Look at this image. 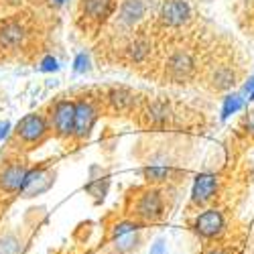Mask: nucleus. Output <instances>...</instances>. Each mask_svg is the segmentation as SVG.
<instances>
[{"label": "nucleus", "mask_w": 254, "mask_h": 254, "mask_svg": "<svg viewBox=\"0 0 254 254\" xmlns=\"http://www.w3.org/2000/svg\"><path fill=\"white\" fill-rule=\"evenodd\" d=\"M171 106L165 100H151L144 104L142 108V118H144V124L149 126H155V128H161L165 126L169 120H171Z\"/></svg>", "instance_id": "nucleus-18"}, {"label": "nucleus", "mask_w": 254, "mask_h": 254, "mask_svg": "<svg viewBox=\"0 0 254 254\" xmlns=\"http://www.w3.org/2000/svg\"><path fill=\"white\" fill-rule=\"evenodd\" d=\"M29 171H31V167L20 159L0 165V193L2 195H20Z\"/></svg>", "instance_id": "nucleus-12"}, {"label": "nucleus", "mask_w": 254, "mask_h": 254, "mask_svg": "<svg viewBox=\"0 0 254 254\" xmlns=\"http://www.w3.org/2000/svg\"><path fill=\"white\" fill-rule=\"evenodd\" d=\"M179 163L169 153H155L142 167V177L149 185L169 187L173 181H179Z\"/></svg>", "instance_id": "nucleus-5"}, {"label": "nucleus", "mask_w": 254, "mask_h": 254, "mask_svg": "<svg viewBox=\"0 0 254 254\" xmlns=\"http://www.w3.org/2000/svg\"><path fill=\"white\" fill-rule=\"evenodd\" d=\"M51 2H53L55 6H63V4H65V2H67V0H51Z\"/></svg>", "instance_id": "nucleus-30"}, {"label": "nucleus", "mask_w": 254, "mask_h": 254, "mask_svg": "<svg viewBox=\"0 0 254 254\" xmlns=\"http://www.w3.org/2000/svg\"><path fill=\"white\" fill-rule=\"evenodd\" d=\"M25 238L14 230L0 232V252L2 254H25Z\"/></svg>", "instance_id": "nucleus-20"}, {"label": "nucleus", "mask_w": 254, "mask_h": 254, "mask_svg": "<svg viewBox=\"0 0 254 254\" xmlns=\"http://www.w3.org/2000/svg\"><path fill=\"white\" fill-rule=\"evenodd\" d=\"M55 183V171L47 165H37L31 167V171L27 175V181L23 185V191H20V197H37L47 193L49 189Z\"/></svg>", "instance_id": "nucleus-14"}, {"label": "nucleus", "mask_w": 254, "mask_h": 254, "mask_svg": "<svg viewBox=\"0 0 254 254\" xmlns=\"http://www.w3.org/2000/svg\"><path fill=\"white\" fill-rule=\"evenodd\" d=\"M41 71H57L59 69V61L53 55H47L43 61H41Z\"/></svg>", "instance_id": "nucleus-25"}, {"label": "nucleus", "mask_w": 254, "mask_h": 254, "mask_svg": "<svg viewBox=\"0 0 254 254\" xmlns=\"http://www.w3.org/2000/svg\"><path fill=\"white\" fill-rule=\"evenodd\" d=\"M0 254H2V252H0Z\"/></svg>", "instance_id": "nucleus-31"}, {"label": "nucleus", "mask_w": 254, "mask_h": 254, "mask_svg": "<svg viewBox=\"0 0 254 254\" xmlns=\"http://www.w3.org/2000/svg\"><path fill=\"white\" fill-rule=\"evenodd\" d=\"M142 244H144V230H136L108 242V248H110V254H136Z\"/></svg>", "instance_id": "nucleus-19"}, {"label": "nucleus", "mask_w": 254, "mask_h": 254, "mask_svg": "<svg viewBox=\"0 0 254 254\" xmlns=\"http://www.w3.org/2000/svg\"><path fill=\"white\" fill-rule=\"evenodd\" d=\"M49 136H51V126H49L47 114H43V112L25 114L12 128L14 142L20 144V149H25V151L39 149Z\"/></svg>", "instance_id": "nucleus-3"}, {"label": "nucleus", "mask_w": 254, "mask_h": 254, "mask_svg": "<svg viewBox=\"0 0 254 254\" xmlns=\"http://www.w3.org/2000/svg\"><path fill=\"white\" fill-rule=\"evenodd\" d=\"M220 185H222V179L216 171H211V169H203V171H199L193 179V185H191L189 205L197 207V209L209 207L220 193Z\"/></svg>", "instance_id": "nucleus-9"}, {"label": "nucleus", "mask_w": 254, "mask_h": 254, "mask_svg": "<svg viewBox=\"0 0 254 254\" xmlns=\"http://www.w3.org/2000/svg\"><path fill=\"white\" fill-rule=\"evenodd\" d=\"M199 69V61H197V53L191 47H175L169 51L167 59H165V79H169V83H185L191 81L195 77Z\"/></svg>", "instance_id": "nucleus-4"}, {"label": "nucleus", "mask_w": 254, "mask_h": 254, "mask_svg": "<svg viewBox=\"0 0 254 254\" xmlns=\"http://www.w3.org/2000/svg\"><path fill=\"white\" fill-rule=\"evenodd\" d=\"M244 132L250 136V138H254V108L252 110H248L246 112V116H244Z\"/></svg>", "instance_id": "nucleus-26"}, {"label": "nucleus", "mask_w": 254, "mask_h": 254, "mask_svg": "<svg viewBox=\"0 0 254 254\" xmlns=\"http://www.w3.org/2000/svg\"><path fill=\"white\" fill-rule=\"evenodd\" d=\"M108 189H110V175H100V177H92L86 183V191L94 197L96 203H102L108 195Z\"/></svg>", "instance_id": "nucleus-22"}, {"label": "nucleus", "mask_w": 254, "mask_h": 254, "mask_svg": "<svg viewBox=\"0 0 254 254\" xmlns=\"http://www.w3.org/2000/svg\"><path fill=\"white\" fill-rule=\"evenodd\" d=\"M189 230H191V234L199 242H203L207 246H214L228 232V218L224 214V209H220L216 205H209V207L199 209L193 216V220L189 222Z\"/></svg>", "instance_id": "nucleus-2"}, {"label": "nucleus", "mask_w": 254, "mask_h": 254, "mask_svg": "<svg viewBox=\"0 0 254 254\" xmlns=\"http://www.w3.org/2000/svg\"><path fill=\"white\" fill-rule=\"evenodd\" d=\"M73 71L75 73H86L90 71V55L88 53H77L75 61H73Z\"/></svg>", "instance_id": "nucleus-24"}, {"label": "nucleus", "mask_w": 254, "mask_h": 254, "mask_svg": "<svg viewBox=\"0 0 254 254\" xmlns=\"http://www.w3.org/2000/svg\"><path fill=\"white\" fill-rule=\"evenodd\" d=\"M238 81V71L232 63H220V65L211 67L207 75V83L214 92H228L236 86Z\"/></svg>", "instance_id": "nucleus-17"}, {"label": "nucleus", "mask_w": 254, "mask_h": 254, "mask_svg": "<svg viewBox=\"0 0 254 254\" xmlns=\"http://www.w3.org/2000/svg\"><path fill=\"white\" fill-rule=\"evenodd\" d=\"M244 92L248 94V100L254 96V75H252V77H248V81L244 83Z\"/></svg>", "instance_id": "nucleus-28"}, {"label": "nucleus", "mask_w": 254, "mask_h": 254, "mask_svg": "<svg viewBox=\"0 0 254 254\" xmlns=\"http://www.w3.org/2000/svg\"><path fill=\"white\" fill-rule=\"evenodd\" d=\"M149 14V0H120L114 14V27L120 33H132Z\"/></svg>", "instance_id": "nucleus-10"}, {"label": "nucleus", "mask_w": 254, "mask_h": 254, "mask_svg": "<svg viewBox=\"0 0 254 254\" xmlns=\"http://www.w3.org/2000/svg\"><path fill=\"white\" fill-rule=\"evenodd\" d=\"M153 53V39L144 33H134L126 39L122 45V57L124 61L132 63V65H142V63L151 57Z\"/></svg>", "instance_id": "nucleus-15"}, {"label": "nucleus", "mask_w": 254, "mask_h": 254, "mask_svg": "<svg viewBox=\"0 0 254 254\" xmlns=\"http://www.w3.org/2000/svg\"><path fill=\"white\" fill-rule=\"evenodd\" d=\"M104 104H106V108L114 114H128L136 108L138 94L130 88L114 86V88H108V92L104 94Z\"/></svg>", "instance_id": "nucleus-16"}, {"label": "nucleus", "mask_w": 254, "mask_h": 254, "mask_svg": "<svg viewBox=\"0 0 254 254\" xmlns=\"http://www.w3.org/2000/svg\"><path fill=\"white\" fill-rule=\"evenodd\" d=\"M151 254H165V240H163V238H159V240L153 244Z\"/></svg>", "instance_id": "nucleus-27"}, {"label": "nucleus", "mask_w": 254, "mask_h": 254, "mask_svg": "<svg viewBox=\"0 0 254 254\" xmlns=\"http://www.w3.org/2000/svg\"><path fill=\"white\" fill-rule=\"evenodd\" d=\"M118 4L120 0H79L77 18L83 29H100L114 18Z\"/></svg>", "instance_id": "nucleus-7"}, {"label": "nucleus", "mask_w": 254, "mask_h": 254, "mask_svg": "<svg viewBox=\"0 0 254 254\" xmlns=\"http://www.w3.org/2000/svg\"><path fill=\"white\" fill-rule=\"evenodd\" d=\"M100 104L102 98H92V96L75 98V132H73L75 142L88 140L90 134L94 132L96 122L100 118Z\"/></svg>", "instance_id": "nucleus-8"}, {"label": "nucleus", "mask_w": 254, "mask_h": 254, "mask_svg": "<svg viewBox=\"0 0 254 254\" xmlns=\"http://www.w3.org/2000/svg\"><path fill=\"white\" fill-rule=\"evenodd\" d=\"M244 108V98L238 94H232L228 98H224V106H222V120L230 118L232 114H236Z\"/></svg>", "instance_id": "nucleus-23"}, {"label": "nucleus", "mask_w": 254, "mask_h": 254, "mask_svg": "<svg viewBox=\"0 0 254 254\" xmlns=\"http://www.w3.org/2000/svg\"><path fill=\"white\" fill-rule=\"evenodd\" d=\"M29 39V27L23 18L10 16L0 23V49L4 51H16L25 47Z\"/></svg>", "instance_id": "nucleus-13"}, {"label": "nucleus", "mask_w": 254, "mask_h": 254, "mask_svg": "<svg viewBox=\"0 0 254 254\" xmlns=\"http://www.w3.org/2000/svg\"><path fill=\"white\" fill-rule=\"evenodd\" d=\"M157 20L165 29H183L193 20V8L189 0H161Z\"/></svg>", "instance_id": "nucleus-11"}, {"label": "nucleus", "mask_w": 254, "mask_h": 254, "mask_svg": "<svg viewBox=\"0 0 254 254\" xmlns=\"http://www.w3.org/2000/svg\"><path fill=\"white\" fill-rule=\"evenodd\" d=\"M144 228H146V226H142L140 222H136V220H132V218H128V216H124L122 220L114 222V224L108 228V232H106V242H112V240H116V238H120V236H126V234H130V232L144 230Z\"/></svg>", "instance_id": "nucleus-21"}, {"label": "nucleus", "mask_w": 254, "mask_h": 254, "mask_svg": "<svg viewBox=\"0 0 254 254\" xmlns=\"http://www.w3.org/2000/svg\"><path fill=\"white\" fill-rule=\"evenodd\" d=\"M10 134V124L8 122H0V140H4Z\"/></svg>", "instance_id": "nucleus-29"}, {"label": "nucleus", "mask_w": 254, "mask_h": 254, "mask_svg": "<svg viewBox=\"0 0 254 254\" xmlns=\"http://www.w3.org/2000/svg\"><path fill=\"white\" fill-rule=\"evenodd\" d=\"M49 126L57 140H73L75 132V100L59 98L49 106Z\"/></svg>", "instance_id": "nucleus-6"}, {"label": "nucleus", "mask_w": 254, "mask_h": 254, "mask_svg": "<svg viewBox=\"0 0 254 254\" xmlns=\"http://www.w3.org/2000/svg\"><path fill=\"white\" fill-rule=\"evenodd\" d=\"M169 214V203H167V189L159 185H140L132 187L128 195H126L124 205V216H128L142 226L159 224Z\"/></svg>", "instance_id": "nucleus-1"}]
</instances>
